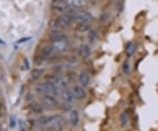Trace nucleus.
Masks as SVG:
<instances>
[{"label":"nucleus","mask_w":158,"mask_h":131,"mask_svg":"<svg viewBox=\"0 0 158 131\" xmlns=\"http://www.w3.org/2000/svg\"><path fill=\"white\" fill-rule=\"evenodd\" d=\"M30 110L34 114H41L42 113V108L40 106L37 102H32L29 105Z\"/></svg>","instance_id":"17"},{"label":"nucleus","mask_w":158,"mask_h":131,"mask_svg":"<svg viewBox=\"0 0 158 131\" xmlns=\"http://www.w3.org/2000/svg\"><path fill=\"white\" fill-rule=\"evenodd\" d=\"M56 114H48V115H41L36 120V124L41 128H47L54 121Z\"/></svg>","instance_id":"6"},{"label":"nucleus","mask_w":158,"mask_h":131,"mask_svg":"<svg viewBox=\"0 0 158 131\" xmlns=\"http://www.w3.org/2000/svg\"><path fill=\"white\" fill-rule=\"evenodd\" d=\"M136 50V45L133 42V41H130L128 42L127 46H126V54L128 56V57H132L135 52Z\"/></svg>","instance_id":"16"},{"label":"nucleus","mask_w":158,"mask_h":131,"mask_svg":"<svg viewBox=\"0 0 158 131\" xmlns=\"http://www.w3.org/2000/svg\"><path fill=\"white\" fill-rule=\"evenodd\" d=\"M40 101L42 102V104L46 108H57L59 106V101H58L57 98L56 97V95L51 94V93L42 94L40 96Z\"/></svg>","instance_id":"3"},{"label":"nucleus","mask_w":158,"mask_h":131,"mask_svg":"<svg viewBox=\"0 0 158 131\" xmlns=\"http://www.w3.org/2000/svg\"><path fill=\"white\" fill-rule=\"evenodd\" d=\"M43 72H44V70H41V69H35V70H34L32 71L31 77H32V78L34 80H37L38 78H40L41 75L43 74Z\"/></svg>","instance_id":"19"},{"label":"nucleus","mask_w":158,"mask_h":131,"mask_svg":"<svg viewBox=\"0 0 158 131\" xmlns=\"http://www.w3.org/2000/svg\"><path fill=\"white\" fill-rule=\"evenodd\" d=\"M78 81L82 87L88 86L89 83H90V75L88 73V71L82 70L78 75Z\"/></svg>","instance_id":"11"},{"label":"nucleus","mask_w":158,"mask_h":131,"mask_svg":"<svg viewBox=\"0 0 158 131\" xmlns=\"http://www.w3.org/2000/svg\"><path fill=\"white\" fill-rule=\"evenodd\" d=\"M122 70L126 75H128L131 70V66H130V63L128 61H125L122 65Z\"/></svg>","instance_id":"22"},{"label":"nucleus","mask_w":158,"mask_h":131,"mask_svg":"<svg viewBox=\"0 0 158 131\" xmlns=\"http://www.w3.org/2000/svg\"><path fill=\"white\" fill-rule=\"evenodd\" d=\"M88 40L90 42H94L97 40V32L93 29H90L88 32Z\"/></svg>","instance_id":"21"},{"label":"nucleus","mask_w":158,"mask_h":131,"mask_svg":"<svg viewBox=\"0 0 158 131\" xmlns=\"http://www.w3.org/2000/svg\"><path fill=\"white\" fill-rule=\"evenodd\" d=\"M108 19H109V14H108L107 11L103 12V13H102L101 17H100V20H101L102 22H106Z\"/></svg>","instance_id":"23"},{"label":"nucleus","mask_w":158,"mask_h":131,"mask_svg":"<svg viewBox=\"0 0 158 131\" xmlns=\"http://www.w3.org/2000/svg\"><path fill=\"white\" fill-rule=\"evenodd\" d=\"M54 52H55V50H54L52 45H46L41 49L40 53V56L42 57V58L46 59L47 57H50ZM55 53H56V52H55Z\"/></svg>","instance_id":"14"},{"label":"nucleus","mask_w":158,"mask_h":131,"mask_svg":"<svg viewBox=\"0 0 158 131\" xmlns=\"http://www.w3.org/2000/svg\"><path fill=\"white\" fill-rule=\"evenodd\" d=\"M119 120H120V123L121 126H126L127 124V121H128V114L127 112H122L120 116H119Z\"/></svg>","instance_id":"20"},{"label":"nucleus","mask_w":158,"mask_h":131,"mask_svg":"<svg viewBox=\"0 0 158 131\" xmlns=\"http://www.w3.org/2000/svg\"><path fill=\"white\" fill-rule=\"evenodd\" d=\"M52 9L56 12H60V13H63V14H68L69 11L72 10V8L70 6H69L65 1L53 2Z\"/></svg>","instance_id":"5"},{"label":"nucleus","mask_w":158,"mask_h":131,"mask_svg":"<svg viewBox=\"0 0 158 131\" xmlns=\"http://www.w3.org/2000/svg\"><path fill=\"white\" fill-rule=\"evenodd\" d=\"M75 30L80 34H84V33H87L90 31V27L88 25V23H79Z\"/></svg>","instance_id":"15"},{"label":"nucleus","mask_w":158,"mask_h":131,"mask_svg":"<svg viewBox=\"0 0 158 131\" xmlns=\"http://www.w3.org/2000/svg\"><path fill=\"white\" fill-rule=\"evenodd\" d=\"M52 40V47L55 52L56 53H63L66 52L69 48V38L67 35L61 34V33H52L51 35Z\"/></svg>","instance_id":"1"},{"label":"nucleus","mask_w":158,"mask_h":131,"mask_svg":"<svg viewBox=\"0 0 158 131\" xmlns=\"http://www.w3.org/2000/svg\"><path fill=\"white\" fill-rule=\"evenodd\" d=\"M56 20L59 24V26L61 27V28H68L69 27H70L72 25L74 19L72 15L62 14V15L57 18Z\"/></svg>","instance_id":"7"},{"label":"nucleus","mask_w":158,"mask_h":131,"mask_svg":"<svg viewBox=\"0 0 158 131\" xmlns=\"http://www.w3.org/2000/svg\"><path fill=\"white\" fill-rule=\"evenodd\" d=\"M35 91L40 95L46 94V93H51L56 96L60 93L61 90L55 84L51 83L49 81H45V82L38 83L35 86Z\"/></svg>","instance_id":"2"},{"label":"nucleus","mask_w":158,"mask_h":131,"mask_svg":"<svg viewBox=\"0 0 158 131\" xmlns=\"http://www.w3.org/2000/svg\"><path fill=\"white\" fill-rule=\"evenodd\" d=\"M78 54L79 56L83 58H88L91 54L90 46L87 44H82L78 48Z\"/></svg>","instance_id":"12"},{"label":"nucleus","mask_w":158,"mask_h":131,"mask_svg":"<svg viewBox=\"0 0 158 131\" xmlns=\"http://www.w3.org/2000/svg\"><path fill=\"white\" fill-rule=\"evenodd\" d=\"M25 64H26V66H27V70H28L29 69V63L27 60H25Z\"/></svg>","instance_id":"27"},{"label":"nucleus","mask_w":158,"mask_h":131,"mask_svg":"<svg viewBox=\"0 0 158 131\" xmlns=\"http://www.w3.org/2000/svg\"><path fill=\"white\" fill-rule=\"evenodd\" d=\"M49 27H50L52 33H56V32H58L61 28V27L59 26V24L57 22L56 19H53L51 20L50 24H49Z\"/></svg>","instance_id":"18"},{"label":"nucleus","mask_w":158,"mask_h":131,"mask_svg":"<svg viewBox=\"0 0 158 131\" xmlns=\"http://www.w3.org/2000/svg\"><path fill=\"white\" fill-rule=\"evenodd\" d=\"M19 127L21 128V131H24V122H23V120H19Z\"/></svg>","instance_id":"25"},{"label":"nucleus","mask_w":158,"mask_h":131,"mask_svg":"<svg viewBox=\"0 0 158 131\" xmlns=\"http://www.w3.org/2000/svg\"><path fill=\"white\" fill-rule=\"evenodd\" d=\"M69 6L73 8H81L86 6L87 2L86 0H65Z\"/></svg>","instance_id":"13"},{"label":"nucleus","mask_w":158,"mask_h":131,"mask_svg":"<svg viewBox=\"0 0 158 131\" xmlns=\"http://www.w3.org/2000/svg\"><path fill=\"white\" fill-rule=\"evenodd\" d=\"M2 116H3V111H2V105L0 103V119L2 118Z\"/></svg>","instance_id":"26"},{"label":"nucleus","mask_w":158,"mask_h":131,"mask_svg":"<svg viewBox=\"0 0 158 131\" xmlns=\"http://www.w3.org/2000/svg\"><path fill=\"white\" fill-rule=\"evenodd\" d=\"M72 90V92H73L74 97L76 99H84L87 96V93H86V91L84 89V87L79 86H73V88L71 89Z\"/></svg>","instance_id":"8"},{"label":"nucleus","mask_w":158,"mask_h":131,"mask_svg":"<svg viewBox=\"0 0 158 131\" xmlns=\"http://www.w3.org/2000/svg\"><path fill=\"white\" fill-rule=\"evenodd\" d=\"M69 122L72 127H77L79 122V113L77 109H71L69 114Z\"/></svg>","instance_id":"10"},{"label":"nucleus","mask_w":158,"mask_h":131,"mask_svg":"<svg viewBox=\"0 0 158 131\" xmlns=\"http://www.w3.org/2000/svg\"><path fill=\"white\" fill-rule=\"evenodd\" d=\"M10 125L11 128H14L16 125V119H15V116H11V119H10Z\"/></svg>","instance_id":"24"},{"label":"nucleus","mask_w":158,"mask_h":131,"mask_svg":"<svg viewBox=\"0 0 158 131\" xmlns=\"http://www.w3.org/2000/svg\"><path fill=\"white\" fill-rule=\"evenodd\" d=\"M61 97H62V100L66 104H70L75 99L72 90H70L69 88L62 90V93H61Z\"/></svg>","instance_id":"9"},{"label":"nucleus","mask_w":158,"mask_h":131,"mask_svg":"<svg viewBox=\"0 0 158 131\" xmlns=\"http://www.w3.org/2000/svg\"><path fill=\"white\" fill-rule=\"evenodd\" d=\"M74 20L79 23H88L92 20L91 14L85 11H78L75 12L73 15Z\"/></svg>","instance_id":"4"},{"label":"nucleus","mask_w":158,"mask_h":131,"mask_svg":"<svg viewBox=\"0 0 158 131\" xmlns=\"http://www.w3.org/2000/svg\"><path fill=\"white\" fill-rule=\"evenodd\" d=\"M0 131H6V129L3 126H0Z\"/></svg>","instance_id":"28"}]
</instances>
